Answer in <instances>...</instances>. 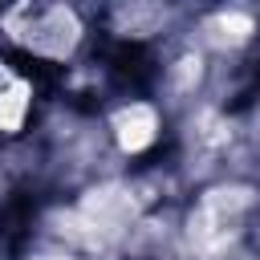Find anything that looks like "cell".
Wrapping results in <instances>:
<instances>
[{"label": "cell", "instance_id": "6da1fadb", "mask_svg": "<svg viewBox=\"0 0 260 260\" xmlns=\"http://www.w3.org/2000/svg\"><path fill=\"white\" fill-rule=\"evenodd\" d=\"M8 28L16 41H24L32 53H45V57H65L73 45H77V16L61 4H49V8H37V4H20L12 16H8Z\"/></svg>", "mask_w": 260, "mask_h": 260}, {"label": "cell", "instance_id": "7a4b0ae2", "mask_svg": "<svg viewBox=\"0 0 260 260\" xmlns=\"http://www.w3.org/2000/svg\"><path fill=\"white\" fill-rule=\"evenodd\" d=\"M244 211H248V191H236V187L207 191L199 199V207L191 211V240L203 248L223 244L236 232V223L244 219Z\"/></svg>", "mask_w": 260, "mask_h": 260}, {"label": "cell", "instance_id": "3957f363", "mask_svg": "<svg viewBox=\"0 0 260 260\" xmlns=\"http://www.w3.org/2000/svg\"><path fill=\"white\" fill-rule=\"evenodd\" d=\"M110 134H114V142H118L126 154H142V150H150L154 138H158V114H154V106H146V102H130V106L114 110V118H110Z\"/></svg>", "mask_w": 260, "mask_h": 260}, {"label": "cell", "instance_id": "277c9868", "mask_svg": "<svg viewBox=\"0 0 260 260\" xmlns=\"http://www.w3.org/2000/svg\"><path fill=\"white\" fill-rule=\"evenodd\" d=\"M32 114V81L0 61V134H20Z\"/></svg>", "mask_w": 260, "mask_h": 260}, {"label": "cell", "instance_id": "5b68a950", "mask_svg": "<svg viewBox=\"0 0 260 260\" xmlns=\"http://www.w3.org/2000/svg\"><path fill=\"white\" fill-rule=\"evenodd\" d=\"M252 32H256V24H252V16H244V12H219V16L207 20V37H211L215 45H228V49L244 45Z\"/></svg>", "mask_w": 260, "mask_h": 260}]
</instances>
